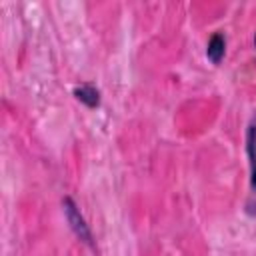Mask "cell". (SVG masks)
Wrapping results in <instances>:
<instances>
[{
    "label": "cell",
    "mask_w": 256,
    "mask_h": 256,
    "mask_svg": "<svg viewBox=\"0 0 256 256\" xmlns=\"http://www.w3.org/2000/svg\"><path fill=\"white\" fill-rule=\"evenodd\" d=\"M246 156H248V168H250V202L248 210L256 212V116L248 124L246 130Z\"/></svg>",
    "instance_id": "obj_2"
},
{
    "label": "cell",
    "mask_w": 256,
    "mask_h": 256,
    "mask_svg": "<svg viewBox=\"0 0 256 256\" xmlns=\"http://www.w3.org/2000/svg\"><path fill=\"white\" fill-rule=\"evenodd\" d=\"M226 54V38L222 32H214L206 44V58L212 64H220Z\"/></svg>",
    "instance_id": "obj_3"
},
{
    "label": "cell",
    "mask_w": 256,
    "mask_h": 256,
    "mask_svg": "<svg viewBox=\"0 0 256 256\" xmlns=\"http://www.w3.org/2000/svg\"><path fill=\"white\" fill-rule=\"evenodd\" d=\"M62 210H64V218H66V222H68V226H70V230L82 240V242H86V244H94V240H92V232H90V226H88V222H86V218L82 216V212H80V208L76 206V202L70 198V196H66L64 200H62Z\"/></svg>",
    "instance_id": "obj_1"
},
{
    "label": "cell",
    "mask_w": 256,
    "mask_h": 256,
    "mask_svg": "<svg viewBox=\"0 0 256 256\" xmlns=\"http://www.w3.org/2000/svg\"><path fill=\"white\" fill-rule=\"evenodd\" d=\"M254 46H256V34H254Z\"/></svg>",
    "instance_id": "obj_5"
},
{
    "label": "cell",
    "mask_w": 256,
    "mask_h": 256,
    "mask_svg": "<svg viewBox=\"0 0 256 256\" xmlns=\"http://www.w3.org/2000/svg\"><path fill=\"white\" fill-rule=\"evenodd\" d=\"M76 100H80L88 108H98L100 106V90L94 84H80L74 88Z\"/></svg>",
    "instance_id": "obj_4"
}]
</instances>
